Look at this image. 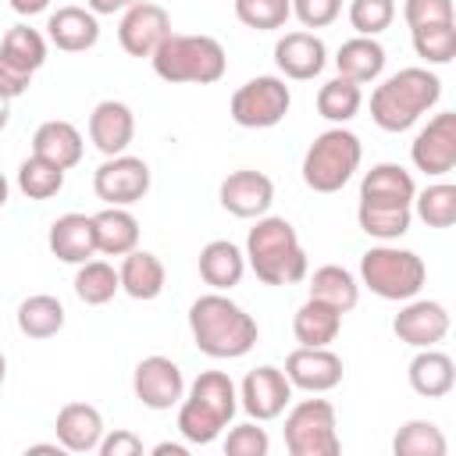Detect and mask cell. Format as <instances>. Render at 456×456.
<instances>
[{"mask_svg":"<svg viewBox=\"0 0 456 456\" xmlns=\"http://www.w3.org/2000/svg\"><path fill=\"white\" fill-rule=\"evenodd\" d=\"M189 331L210 360H239L256 346V321L224 292H207L189 306Z\"/></svg>","mask_w":456,"mask_h":456,"instance_id":"cell-1","label":"cell"},{"mask_svg":"<svg viewBox=\"0 0 456 456\" xmlns=\"http://www.w3.org/2000/svg\"><path fill=\"white\" fill-rule=\"evenodd\" d=\"M442 96V78L428 68H403L370 93V118L385 132L413 128Z\"/></svg>","mask_w":456,"mask_h":456,"instance_id":"cell-2","label":"cell"},{"mask_svg":"<svg viewBox=\"0 0 456 456\" xmlns=\"http://www.w3.org/2000/svg\"><path fill=\"white\" fill-rule=\"evenodd\" d=\"M246 264L264 285H296L306 278V249L285 217H256L246 235Z\"/></svg>","mask_w":456,"mask_h":456,"instance_id":"cell-3","label":"cell"},{"mask_svg":"<svg viewBox=\"0 0 456 456\" xmlns=\"http://www.w3.org/2000/svg\"><path fill=\"white\" fill-rule=\"evenodd\" d=\"M239 410V388L224 370H203L189 395L178 403V431L192 445H210L235 417Z\"/></svg>","mask_w":456,"mask_h":456,"instance_id":"cell-4","label":"cell"},{"mask_svg":"<svg viewBox=\"0 0 456 456\" xmlns=\"http://www.w3.org/2000/svg\"><path fill=\"white\" fill-rule=\"evenodd\" d=\"M157 78L171 82V86H210L224 75L228 68V57H224V46L214 39V36H182V32H171L150 57Z\"/></svg>","mask_w":456,"mask_h":456,"instance_id":"cell-5","label":"cell"},{"mask_svg":"<svg viewBox=\"0 0 456 456\" xmlns=\"http://www.w3.org/2000/svg\"><path fill=\"white\" fill-rule=\"evenodd\" d=\"M424 281H428V267L413 249L381 242L360 256V285H367L378 299L406 303L424 289Z\"/></svg>","mask_w":456,"mask_h":456,"instance_id":"cell-6","label":"cell"},{"mask_svg":"<svg viewBox=\"0 0 456 456\" xmlns=\"http://www.w3.org/2000/svg\"><path fill=\"white\" fill-rule=\"evenodd\" d=\"M360 157H363V146H360V135L335 125L328 132H321L306 157H303V182L306 189L314 192H338L360 167Z\"/></svg>","mask_w":456,"mask_h":456,"instance_id":"cell-7","label":"cell"},{"mask_svg":"<svg viewBox=\"0 0 456 456\" xmlns=\"http://www.w3.org/2000/svg\"><path fill=\"white\" fill-rule=\"evenodd\" d=\"M285 449L292 456H338V424L328 399H299L285 417Z\"/></svg>","mask_w":456,"mask_h":456,"instance_id":"cell-8","label":"cell"},{"mask_svg":"<svg viewBox=\"0 0 456 456\" xmlns=\"http://www.w3.org/2000/svg\"><path fill=\"white\" fill-rule=\"evenodd\" d=\"M292 107V93L278 75H256L232 93L228 114L239 128H274Z\"/></svg>","mask_w":456,"mask_h":456,"instance_id":"cell-9","label":"cell"},{"mask_svg":"<svg viewBox=\"0 0 456 456\" xmlns=\"http://www.w3.org/2000/svg\"><path fill=\"white\" fill-rule=\"evenodd\" d=\"M93 192L107 207H132L150 192V164L132 153L107 157L93 171Z\"/></svg>","mask_w":456,"mask_h":456,"instance_id":"cell-10","label":"cell"},{"mask_svg":"<svg viewBox=\"0 0 456 456\" xmlns=\"http://www.w3.org/2000/svg\"><path fill=\"white\" fill-rule=\"evenodd\" d=\"M171 36V18L153 0H135L121 11L118 43L128 57H153V50Z\"/></svg>","mask_w":456,"mask_h":456,"instance_id":"cell-11","label":"cell"},{"mask_svg":"<svg viewBox=\"0 0 456 456\" xmlns=\"http://www.w3.org/2000/svg\"><path fill=\"white\" fill-rule=\"evenodd\" d=\"M410 157H413V167L424 171L428 178H442L456 167V114L452 110H442L435 114L413 139L410 146Z\"/></svg>","mask_w":456,"mask_h":456,"instance_id":"cell-12","label":"cell"},{"mask_svg":"<svg viewBox=\"0 0 456 456\" xmlns=\"http://www.w3.org/2000/svg\"><path fill=\"white\" fill-rule=\"evenodd\" d=\"M132 388H135V399L146 410H171L185 395V378H182V367L175 360H167V356H146V360L135 363Z\"/></svg>","mask_w":456,"mask_h":456,"instance_id":"cell-13","label":"cell"},{"mask_svg":"<svg viewBox=\"0 0 456 456\" xmlns=\"http://www.w3.org/2000/svg\"><path fill=\"white\" fill-rule=\"evenodd\" d=\"M289 399H292V385H289L285 370H278V367H271V363L253 367V370L242 378L239 406H242L256 424L281 417L285 406H289Z\"/></svg>","mask_w":456,"mask_h":456,"instance_id":"cell-14","label":"cell"},{"mask_svg":"<svg viewBox=\"0 0 456 456\" xmlns=\"http://www.w3.org/2000/svg\"><path fill=\"white\" fill-rule=\"evenodd\" d=\"M285 378L292 388H303L310 395L331 392L342 381V356L328 346H299L285 356Z\"/></svg>","mask_w":456,"mask_h":456,"instance_id":"cell-15","label":"cell"},{"mask_svg":"<svg viewBox=\"0 0 456 456\" xmlns=\"http://www.w3.org/2000/svg\"><path fill=\"white\" fill-rule=\"evenodd\" d=\"M392 331L399 342L413 349H431L449 335V310L438 299H406V306L395 314Z\"/></svg>","mask_w":456,"mask_h":456,"instance_id":"cell-16","label":"cell"},{"mask_svg":"<svg viewBox=\"0 0 456 456\" xmlns=\"http://www.w3.org/2000/svg\"><path fill=\"white\" fill-rule=\"evenodd\" d=\"M221 207L235 217H246V221H256L271 210L274 203V182L264 175V171H253V167H242V171H232L221 189Z\"/></svg>","mask_w":456,"mask_h":456,"instance_id":"cell-17","label":"cell"},{"mask_svg":"<svg viewBox=\"0 0 456 456\" xmlns=\"http://www.w3.org/2000/svg\"><path fill=\"white\" fill-rule=\"evenodd\" d=\"M274 64L285 78L292 82H310L324 71L328 64V50L321 43V36L314 32H285L274 43Z\"/></svg>","mask_w":456,"mask_h":456,"instance_id":"cell-18","label":"cell"},{"mask_svg":"<svg viewBox=\"0 0 456 456\" xmlns=\"http://www.w3.org/2000/svg\"><path fill=\"white\" fill-rule=\"evenodd\" d=\"M135 135V114L121 100H100L89 114V139L103 157H118L128 150Z\"/></svg>","mask_w":456,"mask_h":456,"instance_id":"cell-19","label":"cell"},{"mask_svg":"<svg viewBox=\"0 0 456 456\" xmlns=\"http://www.w3.org/2000/svg\"><path fill=\"white\" fill-rule=\"evenodd\" d=\"M46 36L57 50L64 53H82V50H93L96 39H100V21L89 7H57L50 18H46Z\"/></svg>","mask_w":456,"mask_h":456,"instance_id":"cell-20","label":"cell"},{"mask_svg":"<svg viewBox=\"0 0 456 456\" xmlns=\"http://www.w3.org/2000/svg\"><path fill=\"white\" fill-rule=\"evenodd\" d=\"M46 246L57 260L64 264H86L96 256V232H93V217L89 214H61L50 224Z\"/></svg>","mask_w":456,"mask_h":456,"instance_id":"cell-21","label":"cell"},{"mask_svg":"<svg viewBox=\"0 0 456 456\" xmlns=\"http://www.w3.org/2000/svg\"><path fill=\"white\" fill-rule=\"evenodd\" d=\"M53 431H57V442L64 445V452H93L103 438V417L89 403H68V406H61Z\"/></svg>","mask_w":456,"mask_h":456,"instance_id":"cell-22","label":"cell"},{"mask_svg":"<svg viewBox=\"0 0 456 456\" xmlns=\"http://www.w3.org/2000/svg\"><path fill=\"white\" fill-rule=\"evenodd\" d=\"M246 274V253L228 242V239H214L200 249V278L214 289V292H228L242 281Z\"/></svg>","mask_w":456,"mask_h":456,"instance_id":"cell-23","label":"cell"},{"mask_svg":"<svg viewBox=\"0 0 456 456\" xmlns=\"http://www.w3.org/2000/svg\"><path fill=\"white\" fill-rule=\"evenodd\" d=\"M406 378H410V388H413L417 395H424V399H442V395H449L452 385H456V363H452L449 353H438V349L431 346V349H420V353L410 360Z\"/></svg>","mask_w":456,"mask_h":456,"instance_id":"cell-24","label":"cell"},{"mask_svg":"<svg viewBox=\"0 0 456 456\" xmlns=\"http://www.w3.org/2000/svg\"><path fill=\"white\" fill-rule=\"evenodd\" d=\"M82 150H86L82 132L71 121H43L36 128V135H32V153L50 160V164H57L61 171L75 167L82 160Z\"/></svg>","mask_w":456,"mask_h":456,"instance_id":"cell-25","label":"cell"},{"mask_svg":"<svg viewBox=\"0 0 456 456\" xmlns=\"http://www.w3.org/2000/svg\"><path fill=\"white\" fill-rule=\"evenodd\" d=\"M335 68H338L342 78H349L356 86H367L385 71V46L374 36H353L338 46Z\"/></svg>","mask_w":456,"mask_h":456,"instance_id":"cell-26","label":"cell"},{"mask_svg":"<svg viewBox=\"0 0 456 456\" xmlns=\"http://www.w3.org/2000/svg\"><path fill=\"white\" fill-rule=\"evenodd\" d=\"M118 278H121V292H128L132 299H157L164 292V264H160V256L150 253V249H139V246L121 256Z\"/></svg>","mask_w":456,"mask_h":456,"instance_id":"cell-27","label":"cell"},{"mask_svg":"<svg viewBox=\"0 0 456 456\" xmlns=\"http://www.w3.org/2000/svg\"><path fill=\"white\" fill-rule=\"evenodd\" d=\"M93 232H96V253L103 256H125L139 246V221L125 207H103L93 214Z\"/></svg>","mask_w":456,"mask_h":456,"instance_id":"cell-28","label":"cell"},{"mask_svg":"<svg viewBox=\"0 0 456 456\" xmlns=\"http://www.w3.org/2000/svg\"><path fill=\"white\" fill-rule=\"evenodd\" d=\"M413 196H417V185H413V175L403 164H374L360 182V200H370V203H403V207H410Z\"/></svg>","mask_w":456,"mask_h":456,"instance_id":"cell-29","label":"cell"},{"mask_svg":"<svg viewBox=\"0 0 456 456\" xmlns=\"http://www.w3.org/2000/svg\"><path fill=\"white\" fill-rule=\"evenodd\" d=\"M342 331V314L321 299H306L292 317V335L299 346H331Z\"/></svg>","mask_w":456,"mask_h":456,"instance_id":"cell-30","label":"cell"},{"mask_svg":"<svg viewBox=\"0 0 456 456\" xmlns=\"http://www.w3.org/2000/svg\"><path fill=\"white\" fill-rule=\"evenodd\" d=\"M356 221H360V232L363 235H370L378 242H392V239H403L410 232L413 210L403 207V203H370V200H360Z\"/></svg>","mask_w":456,"mask_h":456,"instance_id":"cell-31","label":"cell"},{"mask_svg":"<svg viewBox=\"0 0 456 456\" xmlns=\"http://www.w3.org/2000/svg\"><path fill=\"white\" fill-rule=\"evenodd\" d=\"M18 331L25 338H53L61 328H64V306L57 296H46V292H36L28 299L18 303Z\"/></svg>","mask_w":456,"mask_h":456,"instance_id":"cell-32","label":"cell"},{"mask_svg":"<svg viewBox=\"0 0 456 456\" xmlns=\"http://www.w3.org/2000/svg\"><path fill=\"white\" fill-rule=\"evenodd\" d=\"M310 299H321V303L335 306L338 314H349L360 303V285L346 267L324 264L310 274Z\"/></svg>","mask_w":456,"mask_h":456,"instance_id":"cell-33","label":"cell"},{"mask_svg":"<svg viewBox=\"0 0 456 456\" xmlns=\"http://www.w3.org/2000/svg\"><path fill=\"white\" fill-rule=\"evenodd\" d=\"M0 61L25 71V75H36L46 61V39L28 25H14L0 39Z\"/></svg>","mask_w":456,"mask_h":456,"instance_id":"cell-34","label":"cell"},{"mask_svg":"<svg viewBox=\"0 0 456 456\" xmlns=\"http://www.w3.org/2000/svg\"><path fill=\"white\" fill-rule=\"evenodd\" d=\"M360 103H363L360 86L349 82V78H342V75L331 78V82H324V86L317 89V114H321L324 121H331V125L353 121V118L360 114Z\"/></svg>","mask_w":456,"mask_h":456,"instance_id":"cell-35","label":"cell"},{"mask_svg":"<svg viewBox=\"0 0 456 456\" xmlns=\"http://www.w3.org/2000/svg\"><path fill=\"white\" fill-rule=\"evenodd\" d=\"M114 292H121V278H118V271L107 260H86V264H78L75 296L86 306H103V303L114 299Z\"/></svg>","mask_w":456,"mask_h":456,"instance_id":"cell-36","label":"cell"},{"mask_svg":"<svg viewBox=\"0 0 456 456\" xmlns=\"http://www.w3.org/2000/svg\"><path fill=\"white\" fill-rule=\"evenodd\" d=\"M445 435L435 420H406L392 438L395 456H445Z\"/></svg>","mask_w":456,"mask_h":456,"instance_id":"cell-37","label":"cell"},{"mask_svg":"<svg viewBox=\"0 0 456 456\" xmlns=\"http://www.w3.org/2000/svg\"><path fill=\"white\" fill-rule=\"evenodd\" d=\"M410 207L417 210V217L428 228H449V224H456V185L452 182H435L424 192H417Z\"/></svg>","mask_w":456,"mask_h":456,"instance_id":"cell-38","label":"cell"},{"mask_svg":"<svg viewBox=\"0 0 456 456\" xmlns=\"http://www.w3.org/2000/svg\"><path fill=\"white\" fill-rule=\"evenodd\" d=\"M18 189L28 200H50V196H57L64 189V171L57 164H50V160H43V157L32 153L18 167Z\"/></svg>","mask_w":456,"mask_h":456,"instance_id":"cell-39","label":"cell"},{"mask_svg":"<svg viewBox=\"0 0 456 456\" xmlns=\"http://www.w3.org/2000/svg\"><path fill=\"white\" fill-rule=\"evenodd\" d=\"M410 32H413L417 57H424L428 64H449L456 57V21L420 25V28H410Z\"/></svg>","mask_w":456,"mask_h":456,"instance_id":"cell-40","label":"cell"},{"mask_svg":"<svg viewBox=\"0 0 456 456\" xmlns=\"http://www.w3.org/2000/svg\"><path fill=\"white\" fill-rule=\"evenodd\" d=\"M235 18L246 28L271 32L292 18V0H235Z\"/></svg>","mask_w":456,"mask_h":456,"instance_id":"cell-41","label":"cell"},{"mask_svg":"<svg viewBox=\"0 0 456 456\" xmlns=\"http://www.w3.org/2000/svg\"><path fill=\"white\" fill-rule=\"evenodd\" d=\"M395 21V0H349V25L356 36H378Z\"/></svg>","mask_w":456,"mask_h":456,"instance_id":"cell-42","label":"cell"},{"mask_svg":"<svg viewBox=\"0 0 456 456\" xmlns=\"http://www.w3.org/2000/svg\"><path fill=\"white\" fill-rule=\"evenodd\" d=\"M267 449H271V438H267L264 428H256V420L235 424L228 431V438H224V452L228 456H267Z\"/></svg>","mask_w":456,"mask_h":456,"instance_id":"cell-43","label":"cell"},{"mask_svg":"<svg viewBox=\"0 0 456 456\" xmlns=\"http://www.w3.org/2000/svg\"><path fill=\"white\" fill-rule=\"evenodd\" d=\"M403 21L410 28L442 25V21H456V11L452 0H403Z\"/></svg>","mask_w":456,"mask_h":456,"instance_id":"cell-44","label":"cell"},{"mask_svg":"<svg viewBox=\"0 0 456 456\" xmlns=\"http://www.w3.org/2000/svg\"><path fill=\"white\" fill-rule=\"evenodd\" d=\"M292 14L306 28H324L342 14V0H292Z\"/></svg>","mask_w":456,"mask_h":456,"instance_id":"cell-45","label":"cell"},{"mask_svg":"<svg viewBox=\"0 0 456 456\" xmlns=\"http://www.w3.org/2000/svg\"><path fill=\"white\" fill-rule=\"evenodd\" d=\"M96 452L100 456H139L142 452V438L132 435V431H125V428H118V431H110V435L100 438Z\"/></svg>","mask_w":456,"mask_h":456,"instance_id":"cell-46","label":"cell"},{"mask_svg":"<svg viewBox=\"0 0 456 456\" xmlns=\"http://www.w3.org/2000/svg\"><path fill=\"white\" fill-rule=\"evenodd\" d=\"M128 4H135V0H86V7L100 18V14H118V11H125Z\"/></svg>","mask_w":456,"mask_h":456,"instance_id":"cell-47","label":"cell"},{"mask_svg":"<svg viewBox=\"0 0 456 456\" xmlns=\"http://www.w3.org/2000/svg\"><path fill=\"white\" fill-rule=\"evenodd\" d=\"M18 14H25V18H32V14H43L46 7H50V0H7Z\"/></svg>","mask_w":456,"mask_h":456,"instance_id":"cell-48","label":"cell"},{"mask_svg":"<svg viewBox=\"0 0 456 456\" xmlns=\"http://www.w3.org/2000/svg\"><path fill=\"white\" fill-rule=\"evenodd\" d=\"M189 449L185 445H178V442H160V445H153V456H185Z\"/></svg>","mask_w":456,"mask_h":456,"instance_id":"cell-49","label":"cell"},{"mask_svg":"<svg viewBox=\"0 0 456 456\" xmlns=\"http://www.w3.org/2000/svg\"><path fill=\"white\" fill-rule=\"evenodd\" d=\"M7 121H11V96L0 89V132L7 128Z\"/></svg>","mask_w":456,"mask_h":456,"instance_id":"cell-50","label":"cell"},{"mask_svg":"<svg viewBox=\"0 0 456 456\" xmlns=\"http://www.w3.org/2000/svg\"><path fill=\"white\" fill-rule=\"evenodd\" d=\"M7 192H11V185H7V178H4V175H0V207H4V203H7Z\"/></svg>","mask_w":456,"mask_h":456,"instance_id":"cell-51","label":"cell"},{"mask_svg":"<svg viewBox=\"0 0 456 456\" xmlns=\"http://www.w3.org/2000/svg\"><path fill=\"white\" fill-rule=\"evenodd\" d=\"M4 378H7V356L0 353V385H4Z\"/></svg>","mask_w":456,"mask_h":456,"instance_id":"cell-52","label":"cell"}]
</instances>
